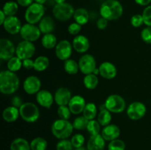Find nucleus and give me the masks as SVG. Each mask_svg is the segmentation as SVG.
I'll use <instances>...</instances> for the list:
<instances>
[{
    "mask_svg": "<svg viewBox=\"0 0 151 150\" xmlns=\"http://www.w3.org/2000/svg\"><path fill=\"white\" fill-rule=\"evenodd\" d=\"M20 79L15 72L4 70L0 72V91L4 95H12L19 90Z\"/></svg>",
    "mask_w": 151,
    "mask_h": 150,
    "instance_id": "nucleus-1",
    "label": "nucleus"
},
{
    "mask_svg": "<svg viewBox=\"0 0 151 150\" xmlns=\"http://www.w3.org/2000/svg\"><path fill=\"white\" fill-rule=\"evenodd\" d=\"M100 14L108 21H115L123 14V7L118 0H106L100 6Z\"/></svg>",
    "mask_w": 151,
    "mask_h": 150,
    "instance_id": "nucleus-2",
    "label": "nucleus"
},
{
    "mask_svg": "<svg viewBox=\"0 0 151 150\" xmlns=\"http://www.w3.org/2000/svg\"><path fill=\"white\" fill-rule=\"evenodd\" d=\"M73 125L69 120L58 119L51 126L52 134L59 140L68 139L73 132Z\"/></svg>",
    "mask_w": 151,
    "mask_h": 150,
    "instance_id": "nucleus-3",
    "label": "nucleus"
},
{
    "mask_svg": "<svg viewBox=\"0 0 151 150\" xmlns=\"http://www.w3.org/2000/svg\"><path fill=\"white\" fill-rule=\"evenodd\" d=\"M45 13V7L44 4L33 2L32 4L27 7L24 13V19L27 23L36 24L39 23L43 19Z\"/></svg>",
    "mask_w": 151,
    "mask_h": 150,
    "instance_id": "nucleus-4",
    "label": "nucleus"
},
{
    "mask_svg": "<svg viewBox=\"0 0 151 150\" xmlns=\"http://www.w3.org/2000/svg\"><path fill=\"white\" fill-rule=\"evenodd\" d=\"M20 117L27 123H35L40 117V111L38 106L33 102H24L19 108Z\"/></svg>",
    "mask_w": 151,
    "mask_h": 150,
    "instance_id": "nucleus-5",
    "label": "nucleus"
},
{
    "mask_svg": "<svg viewBox=\"0 0 151 150\" xmlns=\"http://www.w3.org/2000/svg\"><path fill=\"white\" fill-rule=\"evenodd\" d=\"M75 8L68 2L55 4L52 9V14L57 20L60 21H66L73 17Z\"/></svg>",
    "mask_w": 151,
    "mask_h": 150,
    "instance_id": "nucleus-6",
    "label": "nucleus"
},
{
    "mask_svg": "<svg viewBox=\"0 0 151 150\" xmlns=\"http://www.w3.org/2000/svg\"><path fill=\"white\" fill-rule=\"evenodd\" d=\"M104 104L106 109L111 113H121L126 107L125 99L118 94H111L109 96Z\"/></svg>",
    "mask_w": 151,
    "mask_h": 150,
    "instance_id": "nucleus-7",
    "label": "nucleus"
},
{
    "mask_svg": "<svg viewBox=\"0 0 151 150\" xmlns=\"http://www.w3.org/2000/svg\"><path fill=\"white\" fill-rule=\"evenodd\" d=\"M19 34L23 40L33 43L41 38V32L35 24L26 23L22 25Z\"/></svg>",
    "mask_w": 151,
    "mask_h": 150,
    "instance_id": "nucleus-8",
    "label": "nucleus"
},
{
    "mask_svg": "<svg viewBox=\"0 0 151 150\" xmlns=\"http://www.w3.org/2000/svg\"><path fill=\"white\" fill-rule=\"evenodd\" d=\"M35 53V46L34 44L30 41H24L19 42L16 46V56L22 60L29 59L34 56Z\"/></svg>",
    "mask_w": 151,
    "mask_h": 150,
    "instance_id": "nucleus-9",
    "label": "nucleus"
},
{
    "mask_svg": "<svg viewBox=\"0 0 151 150\" xmlns=\"http://www.w3.org/2000/svg\"><path fill=\"white\" fill-rule=\"evenodd\" d=\"M147 107L141 101H134L131 103L126 110V114L130 119L134 121L140 120L145 116Z\"/></svg>",
    "mask_w": 151,
    "mask_h": 150,
    "instance_id": "nucleus-10",
    "label": "nucleus"
},
{
    "mask_svg": "<svg viewBox=\"0 0 151 150\" xmlns=\"http://www.w3.org/2000/svg\"><path fill=\"white\" fill-rule=\"evenodd\" d=\"M72 44L68 40H62L58 43L57 46L55 48V52L58 59L66 61L72 56Z\"/></svg>",
    "mask_w": 151,
    "mask_h": 150,
    "instance_id": "nucleus-11",
    "label": "nucleus"
},
{
    "mask_svg": "<svg viewBox=\"0 0 151 150\" xmlns=\"http://www.w3.org/2000/svg\"><path fill=\"white\" fill-rule=\"evenodd\" d=\"M80 71L83 74H92L94 69L97 68L96 60L93 55L90 54H83L78 61Z\"/></svg>",
    "mask_w": 151,
    "mask_h": 150,
    "instance_id": "nucleus-12",
    "label": "nucleus"
},
{
    "mask_svg": "<svg viewBox=\"0 0 151 150\" xmlns=\"http://www.w3.org/2000/svg\"><path fill=\"white\" fill-rule=\"evenodd\" d=\"M16 49L14 44L7 38H1L0 40V59L7 61L16 56Z\"/></svg>",
    "mask_w": 151,
    "mask_h": 150,
    "instance_id": "nucleus-13",
    "label": "nucleus"
},
{
    "mask_svg": "<svg viewBox=\"0 0 151 150\" xmlns=\"http://www.w3.org/2000/svg\"><path fill=\"white\" fill-rule=\"evenodd\" d=\"M41 79L36 76H29L24 79L23 83L24 91L29 95L36 94L41 90Z\"/></svg>",
    "mask_w": 151,
    "mask_h": 150,
    "instance_id": "nucleus-14",
    "label": "nucleus"
},
{
    "mask_svg": "<svg viewBox=\"0 0 151 150\" xmlns=\"http://www.w3.org/2000/svg\"><path fill=\"white\" fill-rule=\"evenodd\" d=\"M2 26L7 33L10 35H16L20 33L22 24L20 19L17 16H7Z\"/></svg>",
    "mask_w": 151,
    "mask_h": 150,
    "instance_id": "nucleus-15",
    "label": "nucleus"
},
{
    "mask_svg": "<svg viewBox=\"0 0 151 150\" xmlns=\"http://www.w3.org/2000/svg\"><path fill=\"white\" fill-rule=\"evenodd\" d=\"M35 99H36L37 103L40 106L47 109L51 108L53 102L55 101L54 96L52 94V93L44 89L40 90L35 94Z\"/></svg>",
    "mask_w": 151,
    "mask_h": 150,
    "instance_id": "nucleus-16",
    "label": "nucleus"
},
{
    "mask_svg": "<svg viewBox=\"0 0 151 150\" xmlns=\"http://www.w3.org/2000/svg\"><path fill=\"white\" fill-rule=\"evenodd\" d=\"M86 105V102L85 99L81 95L73 96L68 104V107L70 109L71 113L74 115H79L83 113Z\"/></svg>",
    "mask_w": 151,
    "mask_h": 150,
    "instance_id": "nucleus-17",
    "label": "nucleus"
},
{
    "mask_svg": "<svg viewBox=\"0 0 151 150\" xmlns=\"http://www.w3.org/2000/svg\"><path fill=\"white\" fill-rule=\"evenodd\" d=\"M72 97L71 91L69 88L65 87H60L58 88L54 94L55 102L58 106L68 105Z\"/></svg>",
    "mask_w": 151,
    "mask_h": 150,
    "instance_id": "nucleus-18",
    "label": "nucleus"
},
{
    "mask_svg": "<svg viewBox=\"0 0 151 150\" xmlns=\"http://www.w3.org/2000/svg\"><path fill=\"white\" fill-rule=\"evenodd\" d=\"M100 74L106 79H113L117 74V69L114 63L109 61L103 62L99 66Z\"/></svg>",
    "mask_w": 151,
    "mask_h": 150,
    "instance_id": "nucleus-19",
    "label": "nucleus"
},
{
    "mask_svg": "<svg viewBox=\"0 0 151 150\" xmlns=\"http://www.w3.org/2000/svg\"><path fill=\"white\" fill-rule=\"evenodd\" d=\"M72 44L73 49H75L77 52L81 54L86 52L90 47L89 40L83 35H78L75 36Z\"/></svg>",
    "mask_w": 151,
    "mask_h": 150,
    "instance_id": "nucleus-20",
    "label": "nucleus"
},
{
    "mask_svg": "<svg viewBox=\"0 0 151 150\" xmlns=\"http://www.w3.org/2000/svg\"><path fill=\"white\" fill-rule=\"evenodd\" d=\"M120 129L119 126L114 124H110L106 126H103L101 130V135L106 141H113V140L119 138L120 135Z\"/></svg>",
    "mask_w": 151,
    "mask_h": 150,
    "instance_id": "nucleus-21",
    "label": "nucleus"
},
{
    "mask_svg": "<svg viewBox=\"0 0 151 150\" xmlns=\"http://www.w3.org/2000/svg\"><path fill=\"white\" fill-rule=\"evenodd\" d=\"M88 150H104L106 148V140L101 134L91 135L86 146Z\"/></svg>",
    "mask_w": 151,
    "mask_h": 150,
    "instance_id": "nucleus-22",
    "label": "nucleus"
},
{
    "mask_svg": "<svg viewBox=\"0 0 151 150\" xmlns=\"http://www.w3.org/2000/svg\"><path fill=\"white\" fill-rule=\"evenodd\" d=\"M38 28L42 34L52 33L55 28V24L52 18L50 16H44L38 23Z\"/></svg>",
    "mask_w": 151,
    "mask_h": 150,
    "instance_id": "nucleus-23",
    "label": "nucleus"
},
{
    "mask_svg": "<svg viewBox=\"0 0 151 150\" xmlns=\"http://www.w3.org/2000/svg\"><path fill=\"white\" fill-rule=\"evenodd\" d=\"M20 117L19 108L14 106H9L4 109L2 112V118L4 121L7 123H13L16 121Z\"/></svg>",
    "mask_w": 151,
    "mask_h": 150,
    "instance_id": "nucleus-24",
    "label": "nucleus"
},
{
    "mask_svg": "<svg viewBox=\"0 0 151 150\" xmlns=\"http://www.w3.org/2000/svg\"><path fill=\"white\" fill-rule=\"evenodd\" d=\"M74 20L81 26L86 24L89 20V13L88 10L83 7H79L75 10L73 15Z\"/></svg>",
    "mask_w": 151,
    "mask_h": 150,
    "instance_id": "nucleus-25",
    "label": "nucleus"
},
{
    "mask_svg": "<svg viewBox=\"0 0 151 150\" xmlns=\"http://www.w3.org/2000/svg\"><path fill=\"white\" fill-rule=\"evenodd\" d=\"M58 44V39L53 33L44 34L41 38V45L47 49L55 48Z\"/></svg>",
    "mask_w": 151,
    "mask_h": 150,
    "instance_id": "nucleus-26",
    "label": "nucleus"
},
{
    "mask_svg": "<svg viewBox=\"0 0 151 150\" xmlns=\"http://www.w3.org/2000/svg\"><path fill=\"white\" fill-rule=\"evenodd\" d=\"M50 66V59L47 56H38L34 60V70L42 72L47 70Z\"/></svg>",
    "mask_w": 151,
    "mask_h": 150,
    "instance_id": "nucleus-27",
    "label": "nucleus"
},
{
    "mask_svg": "<svg viewBox=\"0 0 151 150\" xmlns=\"http://www.w3.org/2000/svg\"><path fill=\"white\" fill-rule=\"evenodd\" d=\"M30 144L25 138H15L11 142L10 150H30Z\"/></svg>",
    "mask_w": 151,
    "mask_h": 150,
    "instance_id": "nucleus-28",
    "label": "nucleus"
},
{
    "mask_svg": "<svg viewBox=\"0 0 151 150\" xmlns=\"http://www.w3.org/2000/svg\"><path fill=\"white\" fill-rule=\"evenodd\" d=\"M97 107L94 102L86 103L83 112V116L88 119V121L95 119V117L97 116Z\"/></svg>",
    "mask_w": 151,
    "mask_h": 150,
    "instance_id": "nucleus-29",
    "label": "nucleus"
},
{
    "mask_svg": "<svg viewBox=\"0 0 151 150\" xmlns=\"http://www.w3.org/2000/svg\"><path fill=\"white\" fill-rule=\"evenodd\" d=\"M83 85L86 89L94 90L97 87L99 84V79L97 75L94 74H89L85 75L83 77Z\"/></svg>",
    "mask_w": 151,
    "mask_h": 150,
    "instance_id": "nucleus-30",
    "label": "nucleus"
},
{
    "mask_svg": "<svg viewBox=\"0 0 151 150\" xmlns=\"http://www.w3.org/2000/svg\"><path fill=\"white\" fill-rule=\"evenodd\" d=\"M63 69L65 71L70 75H75L78 74V72L80 71L79 64L78 62L75 61L73 59H68L66 61H64L63 64Z\"/></svg>",
    "mask_w": 151,
    "mask_h": 150,
    "instance_id": "nucleus-31",
    "label": "nucleus"
},
{
    "mask_svg": "<svg viewBox=\"0 0 151 150\" xmlns=\"http://www.w3.org/2000/svg\"><path fill=\"white\" fill-rule=\"evenodd\" d=\"M19 6L16 1H8L4 3L1 10L7 16H16L19 11Z\"/></svg>",
    "mask_w": 151,
    "mask_h": 150,
    "instance_id": "nucleus-32",
    "label": "nucleus"
},
{
    "mask_svg": "<svg viewBox=\"0 0 151 150\" xmlns=\"http://www.w3.org/2000/svg\"><path fill=\"white\" fill-rule=\"evenodd\" d=\"M97 117V120L98 121V122L102 126H106L110 124L112 120L111 113L107 109L100 110Z\"/></svg>",
    "mask_w": 151,
    "mask_h": 150,
    "instance_id": "nucleus-33",
    "label": "nucleus"
},
{
    "mask_svg": "<svg viewBox=\"0 0 151 150\" xmlns=\"http://www.w3.org/2000/svg\"><path fill=\"white\" fill-rule=\"evenodd\" d=\"M30 148L32 150H47L48 143L45 138L42 137H37L31 141Z\"/></svg>",
    "mask_w": 151,
    "mask_h": 150,
    "instance_id": "nucleus-34",
    "label": "nucleus"
},
{
    "mask_svg": "<svg viewBox=\"0 0 151 150\" xmlns=\"http://www.w3.org/2000/svg\"><path fill=\"white\" fill-rule=\"evenodd\" d=\"M22 67H23L22 60L17 56H14L7 61V70L16 73V71H19Z\"/></svg>",
    "mask_w": 151,
    "mask_h": 150,
    "instance_id": "nucleus-35",
    "label": "nucleus"
},
{
    "mask_svg": "<svg viewBox=\"0 0 151 150\" xmlns=\"http://www.w3.org/2000/svg\"><path fill=\"white\" fill-rule=\"evenodd\" d=\"M88 123V119H86L83 116H81L75 118V120L72 122V125H73L74 129L77 130H84V129H86Z\"/></svg>",
    "mask_w": 151,
    "mask_h": 150,
    "instance_id": "nucleus-36",
    "label": "nucleus"
},
{
    "mask_svg": "<svg viewBox=\"0 0 151 150\" xmlns=\"http://www.w3.org/2000/svg\"><path fill=\"white\" fill-rule=\"evenodd\" d=\"M100 126H101V125L100 124L98 121L93 119V120L88 121L86 130L88 131L90 135H98L100 132Z\"/></svg>",
    "mask_w": 151,
    "mask_h": 150,
    "instance_id": "nucleus-37",
    "label": "nucleus"
},
{
    "mask_svg": "<svg viewBox=\"0 0 151 150\" xmlns=\"http://www.w3.org/2000/svg\"><path fill=\"white\" fill-rule=\"evenodd\" d=\"M125 143L122 140L117 138L110 141L108 144V150H125Z\"/></svg>",
    "mask_w": 151,
    "mask_h": 150,
    "instance_id": "nucleus-38",
    "label": "nucleus"
},
{
    "mask_svg": "<svg viewBox=\"0 0 151 150\" xmlns=\"http://www.w3.org/2000/svg\"><path fill=\"white\" fill-rule=\"evenodd\" d=\"M70 141L74 148H79V147L83 146L85 144V137L82 134L77 133L72 137Z\"/></svg>",
    "mask_w": 151,
    "mask_h": 150,
    "instance_id": "nucleus-39",
    "label": "nucleus"
},
{
    "mask_svg": "<svg viewBox=\"0 0 151 150\" xmlns=\"http://www.w3.org/2000/svg\"><path fill=\"white\" fill-rule=\"evenodd\" d=\"M57 113L60 119H65V120H69L71 117V114H72L68 105L58 106Z\"/></svg>",
    "mask_w": 151,
    "mask_h": 150,
    "instance_id": "nucleus-40",
    "label": "nucleus"
},
{
    "mask_svg": "<svg viewBox=\"0 0 151 150\" xmlns=\"http://www.w3.org/2000/svg\"><path fill=\"white\" fill-rule=\"evenodd\" d=\"M73 146L69 139L60 140L56 144V150H72Z\"/></svg>",
    "mask_w": 151,
    "mask_h": 150,
    "instance_id": "nucleus-41",
    "label": "nucleus"
},
{
    "mask_svg": "<svg viewBox=\"0 0 151 150\" xmlns=\"http://www.w3.org/2000/svg\"><path fill=\"white\" fill-rule=\"evenodd\" d=\"M142 15L144 21V24L147 26H151V5L147 6L144 9Z\"/></svg>",
    "mask_w": 151,
    "mask_h": 150,
    "instance_id": "nucleus-42",
    "label": "nucleus"
},
{
    "mask_svg": "<svg viewBox=\"0 0 151 150\" xmlns=\"http://www.w3.org/2000/svg\"><path fill=\"white\" fill-rule=\"evenodd\" d=\"M81 29H82V26L81 24H78L77 22H73V23H71L69 25L67 30L70 35L76 36V35H79V33L81 31Z\"/></svg>",
    "mask_w": 151,
    "mask_h": 150,
    "instance_id": "nucleus-43",
    "label": "nucleus"
},
{
    "mask_svg": "<svg viewBox=\"0 0 151 150\" xmlns=\"http://www.w3.org/2000/svg\"><path fill=\"white\" fill-rule=\"evenodd\" d=\"M142 40L147 44H151V26H146L141 32Z\"/></svg>",
    "mask_w": 151,
    "mask_h": 150,
    "instance_id": "nucleus-44",
    "label": "nucleus"
},
{
    "mask_svg": "<svg viewBox=\"0 0 151 150\" xmlns=\"http://www.w3.org/2000/svg\"><path fill=\"white\" fill-rule=\"evenodd\" d=\"M131 24L132 26L135 28L140 27L142 24H144V21H143L142 15L141 14H135L132 16L131 19Z\"/></svg>",
    "mask_w": 151,
    "mask_h": 150,
    "instance_id": "nucleus-45",
    "label": "nucleus"
},
{
    "mask_svg": "<svg viewBox=\"0 0 151 150\" xmlns=\"http://www.w3.org/2000/svg\"><path fill=\"white\" fill-rule=\"evenodd\" d=\"M108 24H109V21L103 17H100V19L97 21V23H96L97 27L99 29H100V30H103V29H106L108 26Z\"/></svg>",
    "mask_w": 151,
    "mask_h": 150,
    "instance_id": "nucleus-46",
    "label": "nucleus"
},
{
    "mask_svg": "<svg viewBox=\"0 0 151 150\" xmlns=\"http://www.w3.org/2000/svg\"><path fill=\"white\" fill-rule=\"evenodd\" d=\"M10 102H11L12 106H14V107H17V108H20L21 106L24 104L23 100H22V99L19 96H13L11 99Z\"/></svg>",
    "mask_w": 151,
    "mask_h": 150,
    "instance_id": "nucleus-47",
    "label": "nucleus"
},
{
    "mask_svg": "<svg viewBox=\"0 0 151 150\" xmlns=\"http://www.w3.org/2000/svg\"><path fill=\"white\" fill-rule=\"evenodd\" d=\"M22 64H23V67L27 70L34 69V60H32L31 58L22 60Z\"/></svg>",
    "mask_w": 151,
    "mask_h": 150,
    "instance_id": "nucleus-48",
    "label": "nucleus"
},
{
    "mask_svg": "<svg viewBox=\"0 0 151 150\" xmlns=\"http://www.w3.org/2000/svg\"><path fill=\"white\" fill-rule=\"evenodd\" d=\"M19 6L23 7H28L33 3L34 0H16Z\"/></svg>",
    "mask_w": 151,
    "mask_h": 150,
    "instance_id": "nucleus-49",
    "label": "nucleus"
},
{
    "mask_svg": "<svg viewBox=\"0 0 151 150\" xmlns=\"http://www.w3.org/2000/svg\"><path fill=\"white\" fill-rule=\"evenodd\" d=\"M134 1L138 5L144 6V7H147V6L150 5L151 3V0H134Z\"/></svg>",
    "mask_w": 151,
    "mask_h": 150,
    "instance_id": "nucleus-50",
    "label": "nucleus"
},
{
    "mask_svg": "<svg viewBox=\"0 0 151 150\" xmlns=\"http://www.w3.org/2000/svg\"><path fill=\"white\" fill-rule=\"evenodd\" d=\"M6 18H7V16L5 15V13L2 11V10H0V25L2 26L4 21H5Z\"/></svg>",
    "mask_w": 151,
    "mask_h": 150,
    "instance_id": "nucleus-51",
    "label": "nucleus"
},
{
    "mask_svg": "<svg viewBox=\"0 0 151 150\" xmlns=\"http://www.w3.org/2000/svg\"><path fill=\"white\" fill-rule=\"evenodd\" d=\"M47 1V0H34V2L38 3V4H44Z\"/></svg>",
    "mask_w": 151,
    "mask_h": 150,
    "instance_id": "nucleus-52",
    "label": "nucleus"
},
{
    "mask_svg": "<svg viewBox=\"0 0 151 150\" xmlns=\"http://www.w3.org/2000/svg\"><path fill=\"white\" fill-rule=\"evenodd\" d=\"M93 74L95 75H99L100 74V69H99V68H96L95 69H94V71H93Z\"/></svg>",
    "mask_w": 151,
    "mask_h": 150,
    "instance_id": "nucleus-53",
    "label": "nucleus"
},
{
    "mask_svg": "<svg viewBox=\"0 0 151 150\" xmlns=\"http://www.w3.org/2000/svg\"><path fill=\"white\" fill-rule=\"evenodd\" d=\"M55 4H61V3L66 2V0H54Z\"/></svg>",
    "mask_w": 151,
    "mask_h": 150,
    "instance_id": "nucleus-54",
    "label": "nucleus"
},
{
    "mask_svg": "<svg viewBox=\"0 0 151 150\" xmlns=\"http://www.w3.org/2000/svg\"><path fill=\"white\" fill-rule=\"evenodd\" d=\"M75 150H88V149H87V147L81 146L79 147V148H76Z\"/></svg>",
    "mask_w": 151,
    "mask_h": 150,
    "instance_id": "nucleus-55",
    "label": "nucleus"
},
{
    "mask_svg": "<svg viewBox=\"0 0 151 150\" xmlns=\"http://www.w3.org/2000/svg\"><path fill=\"white\" fill-rule=\"evenodd\" d=\"M30 150H32V149H30Z\"/></svg>",
    "mask_w": 151,
    "mask_h": 150,
    "instance_id": "nucleus-56",
    "label": "nucleus"
}]
</instances>
